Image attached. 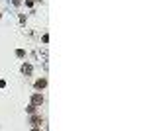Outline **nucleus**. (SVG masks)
Returning a JSON list of instances; mask_svg holds the SVG:
<instances>
[{"label":"nucleus","instance_id":"1","mask_svg":"<svg viewBox=\"0 0 147 131\" xmlns=\"http://www.w3.org/2000/svg\"><path fill=\"white\" fill-rule=\"evenodd\" d=\"M31 104H33V106H41V104H43V96L41 94H33L31 96Z\"/></svg>","mask_w":147,"mask_h":131},{"label":"nucleus","instance_id":"2","mask_svg":"<svg viewBox=\"0 0 147 131\" xmlns=\"http://www.w3.org/2000/svg\"><path fill=\"white\" fill-rule=\"evenodd\" d=\"M45 86H47V80H45V78L35 80V88H37V90H41V88H45Z\"/></svg>","mask_w":147,"mask_h":131},{"label":"nucleus","instance_id":"3","mask_svg":"<svg viewBox=\"0 0 147 131\" xmlns=\"http://www.w3.org/2000/svg\"><path fill=\"white\" fill-rule=\"evenodd\" d=\"M41 121H43V119H41V117H37V116L31 117V125H33V127H39V125H41Z\"/></svg>","mask_w":147,"mask_h":131},{"label":"nucleus","instance_id":"4","mask_svg":"<svg viewBox=\"0 0 147 131\" xmlns=\"http://www.w3.org/2000/svg\"><path fill=\"white\" fill-rule=\"evenodd\" d=\"M22 73L24 74H29V73H31V65H24L22 67Z\"/></svg>","mask_w":147,"mask_h":131},{"label":"nucleus","instance_id":"5","mask_svg":"<svg viewBox=\"0 0 147 131\" xmlns=\"http://www.w3.org/2000/svg\"><path fill=\"white\" fill-rule=\"evenodd\" d=\"M16 55H18L20 59H24V57H26V51H22V49H18V51H16Z\"/></svg>","mask_w":147,"mask_h":131},{"label":"nucleus","instance_id":"6","mask_svg":"<svg viewBox=\"0 0 147 131\" xmlns=\"http://www.w3.org/2000/svg\"><path fill=\"white\" fill-rule=\"evenodd\" d=\"M33 112H35V106H33V104H29V106H28V114H33Z\"/></svg>","mask_w":147,"mask_h":131},{"label":"nucleus","instance_id":"7","mask_svg":"<svg viewBox=\"0 0 147 131\" xmlns=\"http://www.w3.org/2000/svg\"><path fill=\"white\" fill-rule=\"evenodd\" d=\"M0 18H2V14H0Z\"/></svg>","mask_w":147,"mask_h":131}]
</instances>
